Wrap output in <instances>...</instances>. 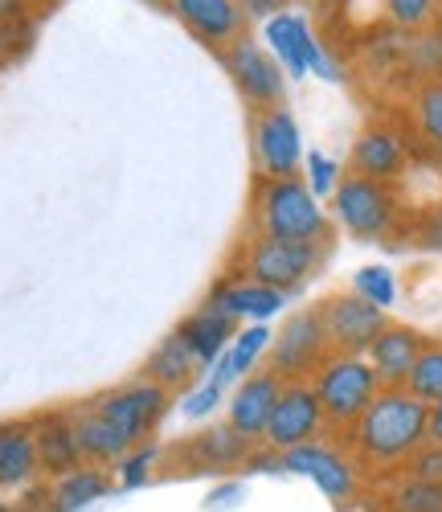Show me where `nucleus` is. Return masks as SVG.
I'll use <instances>...</instances> for the list:
<instances>
[{
	"label": "nucleus",
	"mask_w": 442,
	"mask_h": 512,
	"mask_svg": "<svg viewBox=\"0 0 442 512\" xmlns=\"http://www.w3.org/2000/svg\"><path fill=\"white\" fill-rule=\"evenodd\" d=\"M352 455L361 467L385 472V467L410 463V455L430 443V406L414 398L406 386H389L373 398V406L348 426Z\"/></svg>",
	"instance_id": "obj_1"
},
{
	"label": "nucleus",
	"mask_w": 442,
	"mask_h": 512,
	"mask_svg": "<svg viewBox=\"0 0 442 512\" xmlns=\"http://www.w3.org/2000/svg\"><path fill=\"white\" fill-rule=\"evenodd\" d=\"M250 218H254V234L283 238V242H328V230H332L328 213L320 209V197L299 177L258 181Z\"/></svg>",
	"instance_id": "obj_2"
},
{
	"label": "nucleus",
	"mask_w": 442,
	"mask_h": 512,
	"mask_svg": "<svg viewBox=\"0 0 442 512\" xmlns=\"http://www.w3.org/2000/svg\"><path fill=\"white\" fill-rule=\"evenodd\" d=\"M312 390H316V398L324 406L328 426L348 431V426L373 406V398L385 386H381V377H377V369L369 365L365 353H332L312 373Z\"/></svg>",
	"instance_id": "obj_3"
},
{
	"label": "nucleus",
	"mask_w": 442,
	"mask_h": 512,
	"mask_svg": "<svg viewBox=\"0 0 442 512\" xmlns=\"http://www.w3.org/2000/svg\"><path fill=\"white\" fill-rule=\"evenodd\" d=\"M324 254H328V242H283V238L254 234L238 254V271L242 279L267 283L291 295L324 267Z\"/></svg>",
	"instance_id": "obj_4"
},
{
	"label": "nucleus",
	"mask_w": 442,
	"mask_h": 512,
	"mask_svg": "<svg viewBox=\"0 0 442 512\" xmlns=\"http://www.w3.org/2000/svg\"><path fill=\"white\" fill-rule=\"evenodd\" d=\"M336 222L361 242H381L397 222V193L385 181H369L361 173L340 177L332 193Z\"/></svg>",
	"instance_id": "obj_5"
},
{
	"label": "nucleus",
	"mask_w": 442,
	"mask_h": 512,
	"mask_svg": "<svg viewBox=\"0 0 442 512\" xmlns=\"http://www.w3.org/2000/svg\"><path fill=\"white\" fill-rule=\"evenodd\" d=\"M328 357H332V345L324 332V316H320V304H312V308H299L295 316H287V324L275 332L267 369H275L283 381H312V373Z\"/></svg>",
	"instance_id": "obj_6"
},
{
	"label": "nucleus",
	"mask_w": 442,
	"mask_h": 512,
	"mask_svg": "<svg viewBox=\"0 0 442 512\" xmlns=\"http://www.w3.org/2000/svg\"><path fill=\"white\" fill-rule=\"evenodd\" d=\"M250 152L258 181H283L299 177L303 168V132L291 107H267V111H250Z\"/></svg>",
	"instance_id": "obj_7"
},
{
	"label": "nucleus",
	"mask_w": 442,
	"mask_h": 512,
	"mask_svg": "<svg viewBox=\"0 0 442 512\" xmlns=\"http://www.w3.org/2000/svg\"><path fill=\"white\" fill-rule=\"evenodd\" d=\"M221 66H226L234 91L246 99L250 111H267V107H283L287 99V70L279 66L275 54H267L258 41L246 33L234 46L221 50Z\"/></svg>",
	"instance_id": "obj_8"
},
{
	"label": "nucleus",
	"mask_w": 442,
	"mask_h": 512,
	"mask_svg": "<svg viewBox=\"0 0 442 512\" xmlns=\"http://www.w3.org/2000/svg\"><path fill=\"white\" fill-rule=\"evenodd\" d=\"M328 431V418L324 406L312 390V381H283L279 402L267 418V431H262V447L267 451H291L303 443H316Z\"/></svg>",
	"instance_id": "obj_9"
},
{
	"label": "nucleus",
	"mask_w": 442,
	"mask_h": 512,
	"mask_svg": "<svg viewBox=\"0 0 442 512\" xmlns=\"http://www.w3.org/2000/svg\"><path fill=\"white\" fill-rule=\"evenodd\" d=\"M86 406L99 410L103 418H111L131 443H144L168 410V390L156 386V381H148V377H140V381H127V386L103 390Z\"/></svg>",
	"instance_id": "obj_10"
},
{
	"label": "nucleus",
	"mask_w": 442,
	"mask_h": 512,
	"mask_svg": "<svg viewBox=\"0 0 442 512\" xmlns=\"http://www.w3.org/2000/svg\"><path fill=\"white\" fill-rule=\"evenodd\" d=\"M320 316H324V332H328L332 353H369L377 332L389 324L385 308L369 304L357 291H340V295L320 300Z\"/></svg>",
	"instance_id": "obj_11"
},
{
	"label": "nucleus",
	"mask_w": 442,
	"mask_h": 512,
	"mask_svg": "<svg viewBox=\"0 0 442 512\" xmlns=\"http://www.w3.org/2000/svg\"><path fill=\"white\" fill-rule=\"evenodd\" d=\"M283 472L291 476H303V480H312L332 504H348L352 496H357L361 488V472H357V463H352L344 451L328 447V443H303V447H291L283 451Z\"/></svg>",
	"instance_id": "obj_12"
},
{
	"label": "nucleus",
	"mask_w": 442,
	"mask_h": 512,
	"mask_svg": "<svg viewBox=\"0 0 442 512\" xmlns=\"http://www.w3.org/2000/svg\"><path fill=\"white\" fill-rule=\"evenodd\" d=\"M172 17L181 21L201 46L209 50H226L238 37H246V9L242 0H172Z\"/></svg>",
	"instance_id": "obj_13"
},
{
	"label": "nucleus",
	"mask_w": 442,
	"mask_h": 512,
	"mask_svg": "<svg viewBox=\"0 0 442 512\" xmlns=\"http://www.w3.org/2000/svg\"><path fill=\"white\" fill-rule=\"evenodd\" d=\"M279 390H283V377L275 369H254L250 377H242L234 386L226 422L234 431H242L250 443H262V431H267V418L279 402Z\"/></svg>",
	"instance_id": "obj_14"
},
{
	"label": "nucleus",
	"mask_w": 442,
	"mask_h": 512,
	"mask_svg": "<svg viewBox=\"0 0 442 512\" xmlns=\"http://www.w3.org/2000/svg\"><path fill=\"white\" fill-rule=\"evenodd\" d=\"M291 295L287 291H275L267 283H254V279H230V283H217L209 295H205V304L217 308V312H226L230 320H250V324H267L275 320L283 308H287Z\"/></svg>",
	"instance_id": "obj_15"
},
{
	"label": "nucleus",
	"mask_w": 442,
	"mask_h": 512,
	"mask_svg": "<svg viewBox=\"0 0 442 512\" xmlns=\"http://www.w3.org/2000/svg\"><path fill=\"white\" fill-rule=\"evenodd\" d=\"M176 455L185 459L189 472H226V467H238L254 455V443L242 431H234L230 422H217L176 447Z\"/></svg>",
	"instance_id": "obj_16"
},
{
	"label": "nucleus",
	"mask_w": 442,
	"mask_h": 512,
	"mask_svg": "<svg viewBox=\"0 0 442 512\" xmlns=\"http://www.w3.org/2000/svg\"><path fill=\"white\" fill-rule=\"evenodd\" d=\"M33 422V443H37V463L50 480L74 472L82 467V447H78V431H74V414L70 410H50V414H37Z\"/></svg>",
	"instance_id": "obj_17"
},
{
	"label": "nucleus",
	"mask_w": 442,
	"mask_h": 512,
	"mask_svg": "<svg viewBox=\"0 0 442 512\" xmlns=\"http://www.w3.org/2000/svg\"><path fill=\"white\" fill-rule=\"evenodd\" d=\"M430 345V340L418 332V328H406V324H385L377 332V340L369 345V365L377 369L381 386H406V377L414 369V361L422 357V349Z\"/></svg>",
	"instance_id": "obj_18"
},
{
	"label": "nucleus",
	"mask_w": 442,
	"mask_h": 512,
	"mask_svg": "<svg viewBox=\"0 0 442 512\" xmlns=\"http://www.w3.org/2000/svg\"><path fill=\"white\" fill-rule=\"evenodd\" d=\"M406 164H410L406 140L397 136L393 127H365L357 136V144H352V173H361L369 181L393 185L406 173Z\"/></svg>",
	"instance_id": "obj_19"
},
{
	"label": "nucleus",
	"mask_w": 442,
	"mask_h": 512,
	"mask_svg": "<svg viewBox=\"0 0 442 512\" xmlns=\"http://www.w3.org/2000/svg\"><path fill=\"white\" fill-rule=\"evenodd\" d=\"M262 33H267V46L279 58V66L287 70V78L312 74V58L320 50V41H316L312 25H307L299 13H287V9L275 13L267 25H262Z\"/></svg>",
	"instance_id": "obj_20"
},
{
	"label": "nucleus",
	"mask_w": 442,
	"mask_h": 512,
	"mask_svg": "<svg viewBox=\"0 0 442 512\" xmlns=\"http://www.w3.org/2000/svg\"><path fill=\"white\" fill-rule=\"evenodd\" d=\"M197 373H201V357L193 353V345L185 340L181 328L168 332L160 345L148 353V361H144V369H140V377L156 381V386H164V390H185V386H193Z\"/></svg>",
	"instance_id": "obj_21"
},
{
	"label": "nucleus",
	"mask_w": 442,
	"mask_h": 512,
	"mask_svg": "<svg viewBox=\"0 0 442 512\" xmlns=\"http://www.w3.org/2000/svg\"><path fill=\"white\" fill-rule=\"evenodd\" d=\"M74 414V431H78V447H82V459L86 463H99V467H115L131 447V443L111 418H103L99 410L91 406H78L70 410Z\"/></svg>",
	"instance_id": "obj_22"
},
{
	"label": "nucleus",
	"mask_w": 442,
	"mask_h": 512,
	"mask_svg": "<svg viewBox=\"0 0 442 512\" xmlns=\"http://www.w3.org/2000/svg\"><path fill=\"white\" fill-rule=\"evenodd\" d=\"M111 488H115V480H111L107 467L82 463V467H74V472H66V476L54 480L50 500H46V512H82V508H91L95 500L111 496Z\"/></svg>",
	"instance_id": "obj_23"
},
{
	"label": "nucleus",
	"mask_w": 442,
	"mask_h": 512,
	"mask_svg": "<svg viewBox=\"0 0 442 512\" xmlns=\"http://www.w3.org/2000/svg\"><path fill=\"white\" fill-rule=\"evenodd\" d=\"M271 340H275V328H271V324H250V328H238V332H234V340H230V349L213 361V369H209V373H217V377L234 390L238 381H242V377H250V373L258 369V361L271 353Z\"/></svg>",
	"instance_id": "obj_24"
},
{
	"label": "nucleus",
	"mask_w": 442,
	"mask_h": 512,
	"mask_svg": "<svg viewBox=\"0 0 442 512\" xmlns=\"http://www.w3.org/2000/svg\"><path fill=\"white\" fill-rule=\"evenodd\" d=\"M41 472L33 422H0V488H21Z\"/></svg>",
	"instance_id": "obj_25"
},
{
	"label": "nucleus",
	"mask_w": 442,
	"mask_h": 512,
	"mask_svg": "<svg viewBox=\"0 0 442 512\" xmlns=\"http://www.w3.org/2000/svg\"><path fill=\"white\" fill-rule=\"evenodd\" d=\"M181 332H185V340L193 345V353L201 357V365H213L221 353L230 349V340H234V332H238V320H230L226 312L201 304L193 316L181 320Z\"/></svg>",
	"instance_id": "obj_26"
},
{
	"label": "nucleus",
	"mask_w": 442,
	"mask_h": 512,
	"mask_svg": "<svg viewBox=\"0 0 442 512\" xmlns=\"http://www.w3.org/2000/svg\"><path fill=\"white\" fill-rule=\"evenodd\" d=\"M389 512H442V484L406 476L389 492Z\"/></svg>",
	"instance_id": "obj_27"
},
{
	"label": "nucleus",
	"mask_w": 442,
	"mask_h": 512,
	"mask_svg": "<svg viewBox=\"0 0 442 512\" xmlns=\"http://www.w3.org/2000/svg\"><path fill=\"white\" fill-rule=\"evenodd\" d=\"M414 123H418L422 140L434 152H442V78L418 87V95H414Z\"/></svg>",
	"instance_id": "obj_28"
},
{
	"label": "nucleus",
	"mask_w": 442,
	"mask_h": 512,
	"mask_svg": "<svg viewBox=\"0 0 442 512\" xmlns=\"http://www.w3.org/2000/svg\"><path fill=\"white\" fill-rule=\"evenodd\" d=\"M406 390L414 398H422L426 406H434L442 398V345H426L422 357L414 361L410 377H406Z\"/></svg>",
	"instance_id": "obj_29"
},
{
	"label": "nucleus",
	"mask_w": 442,
	"mask_h": 512,
	"mask_svg": "<svg viewBox=\"0 0 442 512\" xmlns=\"http://www.w3.org/2000/svg\"><path fill=\"white\" fill-rule=\"evenodd\" d=\"M160 447L156 443H136V447H131L119 463H115V472H119V488L123 492H136V488H144L148 480H152V472H156V463H160Z\"/></svg>",
	"instance_id": "obj_30"
},
{
	"label": "nucleus",
	"mask_w": 442,
	"mask_h": 512,
	"mask_svg": "<svg viewBox=\"0 0 442 512\" xmlns=\"http://www.w3.org/2000/svg\"><path fill=\"white\" fill-rule=\"evenodd\" d=\"M352 291L365 295V300L377 304V308H393V304H397V275H393L385 263L361 267L357 275H352Z\"/></svg>",
	"instance_id": "obj_31"
},
{
	"label": "nucleus",
	"mask_w": 442,
	"mask_h": 512,
	"mask_svg": "<svg viewBox=\"0 0 442 512\" xmlns=\"http://www.w3.org/2000/svg\"><path fill=\"white\" fill-rule=\"evenodd\" d=\"M226 390H230L226 381H221L217 373H209V377L201 381L197 390H189V398L181 402V414H185L189 422H201V418H209V414L221 406V394H226Z\"/></svg>",
	"instance_id": "obj_32"
},
{
	"label": "nucleus",
	"mask_w": 442,
	"mask_h": 512,
	"mask_svg": "<svg viewBox=\"0 0 442 512\" xmlns=\"http://www.w3.org/2000/svg\"><path fill=\"white\" fill-rule=\"evenodd\" d=\"M381 5L397 29H426L438 13V0H381Z\"/></svg>",
	"instance_id": "obj_33"
},
{
	"label": "nucleus",
	"mask_w": 442,
	"mask_h": 512,
	"mask_svg": "<svg viewBox=\"0 0 442 512\" xmlns=\"http://www.w3.org/2000/svg\"><path fill=\"white\" fill-rule=\"evenodd\" d=\"M303 168H307V189L316 197H332L336 185H340V173H336V160L324 156V152H307L303 156Z\"/></svg>",
	"instance_id": "obj_34"
},
{
	"label": "nucleus",
	"mask_w": 442,
	"mask_h": 512,
	"mask_svg": "<svg viewBox=\"0 0 442 512\" xmlns=\"http://www.w3.org/2000/svg\"><path fill=\"white\" fill-rule=\"evenodd\" d=\"M410 476L442 484V443H422V447L410 455Z\"/></svg>",
	"instance_id": "obj_35"
},
{
	"label": "nucleus",
	"mask_w": 442,
	"mask_h": 512,
	"mask_svg": "<svg viewBox=\"0 0 442 512\" xmlns=\"http://www.w3.org/2000/svg\"><path fill=\"white\" fill-rule=\"evenodd\" d=\"M242 9H246V17H254V21H271L275 13L287 9V0H242Z\"/></svg>",
	"instance_id": "obj_36"
},
{
	"label": "nucleus",
	"mask_w": 442,
	"mask_h": 512,
	"mask_svg": "<svg viewBox=\"0 0 442 512\" xmlns=\"http://www.w3.org/2000/svg\"><path fill=\"white\" fill-rule=\"evenodd\" d=\"M422 246H426V250H442V209L426 218V226H422Z\"/></svg>",
	"instance_id": "obj_37"
},
{
	"label": "nucleus",
	"mask_w": 442,
	"mask_h": 512,
	"mask_svg": "<svg viewBox=\"0 0 442 512\" xmlns=\"http://www.w3.org/2000/svg\"><path fill=\"white\" fill-rule=\"evenodd\" d=\"M312 74H320L324 82H340V70H336V62L328 58V50H324V46H320V50H316V58H312Z\"/></svg>",
	"instance_id": "obj_38"
},
{
	"label": "nucleus",
	"mask_w": 442,
	"mask_h": 512,
	"mask_svg": "<svg viewBox=\"0 0 442 512\" xmlns=\"http://www.w3.org/2000/svg\"><path fill=\"white\" fill-rule=\"evenodd\" d=\"M430 443H442V398L430 406Z\"/></svg>",
	"instance_id": "obj_39"
},
{
	"label": "nucleus",
	"mask_w": 442,
	"mask_h": 512,
	"mask_svg": "<svg viewBox=\"0 0 442 512\" xmlns=\"http://www.w3.org/2000/svg\"><path fill=\"white\" fill-rule=\"evenodd\" d=\"M0 512H13V504H9L5 496H0Z\"/></svg>",
	"instance_id": "obj_40"
},
{
	"label": "nucleus",
	"mask_w": 442,
	"mask_h": 512,
	"mask_svg": "<svg viewBox=\"0 0 442 512\" xmlns=\"http://www.w3.org/2000/svg\"><path fill=\"white\" fill-rule=\"evenodd\" d=\"M0 58H5V29H0Z\"/></svg>",
	"instance_id": "obj_41"
},
{
	"label": "nucleus",
	"mask_w": 442,
	"mask_h": 512,
	"mask_svg": "<svg viewBox=\"0 0 442 512\" xmlns=\"http://www.w3.org/2000/svg\"><path fill=\"white\" fill-rule=\"evenodd\" d=\"M148 5H172V0H148Z\"/></svg>",
	"instance_id": "obj_42"
},
{
	"label": "nucleus",
	"mask_w": 442,
	"mask_h": 512,
	"mask_svg": "<svg viewBox=\"0 0 442 512\" xmlns=\"http://www.w3.org/2000/svg\"><path fill=\"white\" fill-rule=\"evenodd\" d=\"M328 5H344V0H328Z\"/></svg>",
	"instance_id": "obj_43"
}]
</instances>
